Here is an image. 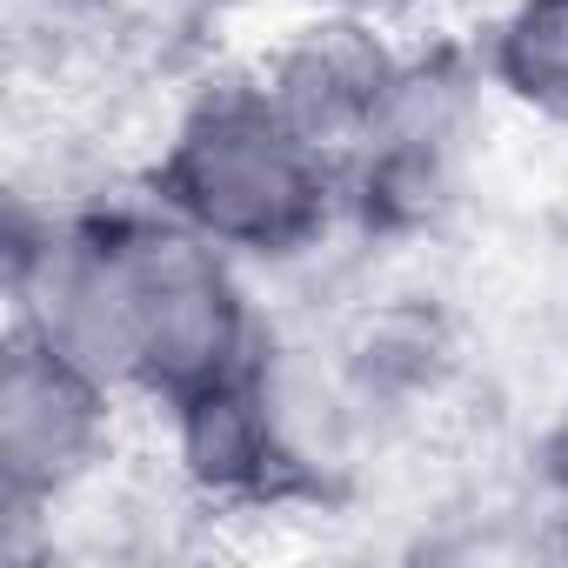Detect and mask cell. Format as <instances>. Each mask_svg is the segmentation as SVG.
<instances>
[{
	"mask_svg": "<svg viewBox=\"0 0 568 568\" xmlns=\"http://www.w3.org/2000/svg\"><path fill=\"white\" fill-rule=\"evenodd\" d=\"M174 187L207 234L274 241L308 221L322 181L308 161V134L267 108H207L174 154Z\"/></svg>",
	"mask_w": 568,
	"mask_h": 568,
	"instance_id": "6da1fadb",
	"label": "cell"
},
{
	"mask_svg": "<svg viewBox=\"0 0 568 568\" xmlns=\"http://www.w3.org/2000/svg\"><path fill=\"white\" fill-rule=\"evenodd\" d=\"M515 81L528 101L568 108V0H541L515 21Z\"/></svg>",
	"mask_w": 568,
	"mask_h": 568,
	"instance_id": "7a4b0ae2",
	"label": "cell"
}]
</instances>
